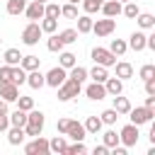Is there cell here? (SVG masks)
<instances>
[{
	"label": "cell",
	"instance_id": "obj_34",
	"mask_svg": "<svg viewBox=\"0 0 155 155\" xmlns=\"http://www.w3.org/2000/svg\"><path fill=\"white\" fill-rule=\"evenodd\" d=\"M140 12V7L133 2V0H128V2H124V7H121V15H126L128 19H136V15Z\"/></svg>",
	"mask_w": 155,
	"mask_h": 155
},
{
	"label": "cell",
	"instance_id": "obj_38",
	"mask_svg": "<svg viewBox=\"0 0 155 155\" xmlns=\"http://www.w3.org/2000/svg\"><path fill=\"white\" fill-rule=\"evenodd\" d=\"M46 48H48V51H53V53H61V51H63V41L58 39V34H51V36H48Z\"/></svg>",
	"mask_w": 155,
	"mask_h": 155
},
{
	"label": "cell",
	"instance_id": "obj_50",
	"mask_svg": "<svg viewBox=\"0 0 155 155\" xmlns=\"http://www.w3.org/2000/svg\"><path fill=\"white\" fill-rule=\"evenodd\" d=\"M7 114H10V107L5 99H0V116H7Z\"/></svg>",
	"mask_w": 155,
	"mask_h": 155
},
{
	"label": "cell",
	"instance_id": "obj_5",
	"mask_svg": "<svg viewBox=\"0 0 155 155\" xmlns=\"http://www.w3.org/2000/svg\"><path fill=\"white\" fill-rule=\"evenodd\" d=\"M41 27H39V22H29L24 29H22V44L24 46H36L39 44V39H41Z\"/></svg>",
	"mask_w": 155,
	"mask_h": 155
},
{
	"label": "cell",
	"instance_id": "obj_16",
	"mask_svg": "<svg viewBox=\"0 0 155 155\" xmlns=\"http://www.w3.org/2000/svg\"><path fill=\"white\" fill-rule=\"evenodd\" d=\"M24 138H27L24 128H19V126H10V128H7V143H10V145H19V143H24Z\"/></svg>",
	"mask_w": 155,
	"mask_h": 155
},
{
	"label": "cell",
	"instance_id": "obj_23",
	"mask_svg": "<svg viewBox=\"0 0 155 155\" xmlns=\"http://www.w3.org/2000/svg\"><path fill=\"white\" fill-rule=\"evenodd\" d=\"M82 126H85V131H87V133H99L104 124H102V119H99V116H87Z\"/></svg>",
	"mask_w": 155,
	"mask_h": 155
},
{
	"label": "cell",
	"instance_id": "obj_47",
	"mask_svg": "<svg viewBox=\"0 0 155 155\" xmlns=\"http://www.w3.org/2000/svg\"><path fill=\"white\" fill-rule=\"evenodd\" d=\"M143 82H145V94H155V78H148Z\"/></svg>",
	"mask_w": 155,
	"mask_h": 155
},
{
	"label": "cell",
	"instance_id": "obj_24",
	"mask_svg": "<svg viewBox=\"0 0 155 155\" xmlns=\"http://www.w3.org/2000/svg\"><path fill=\"white\" fill-rule=\"evenodd\" d=\"M75 19H78V34L92 31V17H90V15H78Z\"/></svg>",
	"mask_w": 155,
	"mask_h": 155
},
{
	"label": "cell",
	"instance_id": "obj_10",
	"mask_svg": "<svg viewBox=\"0 0 155 155\" xmlns=\"http://www.w3.org/2000/svg\"><path fill=\"white\" fill-rule=\"evenodd\" d=\"M19 97V87L15 85V82H0V99H5L7 104L10 102H15Z\"/></svg>",
	"mask_w": 155,
	"mask_h": 155
},
{
	"label": "cell",
	"instance_id": "obj_40",
	"mask_svg": "<svg viewBox=\"0 0 155 155\" xmlns=\"http://www.w3.org/2000/svg\"><path fill=\"white\" fill-rule=\"evenodd\" d=\"M58 39L63 41V46H65V44H73V41H78V29H63V31L58 34Z\"/></svg>",
	"mask_w": 155,
	"mask_h": 155
},
{
	"label": "cell",
	"instance_id": "obj_25",
	"mask_svg": "<svg viewBox=\"0 0 155 155\" xmlns=\"http://www.w3.org/2000/svg\"><path fill=\"white\" fill-rule=\"evenodd\" d=\"M19 65H22V68L29 73V70H36V68L41 65V58H39V56H22Z\"/></svg>",
	"mask_w": 155,
	"mask_h": 155
},
{
	"label": "cell",
	"instance_id": "obj_6",
	"mask_svg": "<svg viewBox=\"0 0 155 155\" xmlns=\"http://www.w3.org/2000/svg\"><path fill=\"white\" fill-rule=\"evenodd\" d=\"M92 61L97 65H104V68H111L116 63V56L109 51V48H102V46H94L92 48Z\"/></svg>",
	"mask_w": 155,
	"mask_h": 155
},
{
	"label": "cell",
	"instance_id": "obj_56",
	"mask_svg": "<svg viewBox=\"0 0 155 155\" xmlns=\"http://www.w3.org/2000/svg\"><path fill=\"white\" fill-rule=\"evenodd\" d=\"M0 44H2V36H0Z\"/></svg>",
	"mask_w": 155,
	"mask_h": 155
},
{
	"label": "cell",
	"instance_id": "obj_21",
	"mask_svg": "<svg viewBox=\"0 0 155 155\" xmlns=\"http://www.w3.org/2000/svg\"><path fill=\"white\" fill-rule=\"evenodd\" d=\"M87 78H92V82H104V80L109 78V73H107L104 65H97V63H94V68L87 70Z\"/></svg>",
	"mask_w": 155,
	"mask_h": 155
},
{
	"label": "cell",
	"instance_id": "obj_54",
	"mask_svg": "<svg viewBox=\"0 0 155 155\" xmlns=\"http://www.w3.org/2000/svg\"><path fill=\"white\" fill-rule=\"evenodd\" d=\"M34 2H46V0H34Z\"/></svg>",
	"mask_w": 155,
	"mask_h": 155
},
{
	"label": "cell",
	"instance_id": "obj_17",
	"mask_svg": "<svg viewBox=\"0 0 155 155\" xmlns=\"http://www.w3.org/2000/svg\"><path fill=\"white\" fill-rule=\"evenodd\" d=\"M104 90H107V94H121L124 92V80H119V78H107L104 80Z\"/></svg>",
	"mask_w": 155,
	"mask_h": 155
},
{
	"label": "cell",
	"instance_id": "obj_36",
	"mask_svg": "<svg viewBox=\"0 0 155 155\" xmlns=\"http://www.w3.org/2000/svg\"><path fill=\"white\" fill-rule=\"evenodd\" d=\"M68 78H73V80H78V82H85V80H87V68H82V65L75 63V65L70 68V75H68Z\"/></svg>",
	"mask_w": 155,
	"mask_h": 155
},
{
	"label": "cell",
	"instance_id": "obj_12",
	"mask_svg": "<svg viewBox=\"0 0 155 155\" xmlns=\"http://www.w3.org/2000/svg\"><path fill=\"white\" fill-rule=\"evenodd\" d=\"M121 7H124V2H119V0H104L99 10L104 12V17H119L121 15Z\"/></svg>",
	"mask_w": 155,
	"mask_h": 155
},
{
	"label": "cell",
	"instance_id": "obj_2",
	"mask_svg": "<svg viewBox=\"0 0 155 155\" xmlns=\"http://www.w3.org/2000/svg\"><path fill=\"white\" fill-rule=\"evenodd\" d=\"M56 90H58V102H70L73 97H78V94H80L82 82H78V80H73V78H65V80H63V85H58Z\"/></svg>",
	"mask_w": 155,
	"mask_h": 155
},
{
	"label": "cell",
	"instance_id": "obj_28",
	"mask_svg": "<svg viewBox=\"0 0 155 155\" xmlns=\"http://www.w3.org/2000/svg\"><path fill=\"white\" fill-rule=\"evenodd\" d=\"M75 63H78V61H75V53H70V51H61V56H58V65H61V68L68 70V68H73Z\"/></svg>",
	"mask_w": 155,
	"mask_h": 155
},
{
	"label": "cell",
	"instance_id": "obj_37",
	"mask_svg": "<svg viewBox=\"0 0 155 155\" xmlns=\"http://www.w3.org/2000/svg\"><path fill=\"white\" fill-rule=\"evenodd\" d=\"M102 143H104L107 148H114V145H119V133H116L114 128L104 131V136H102Z\"/></svg>",
	"mask_w": 155,
	"mask_h": 155
},
{
	"label": "cell",
	"instance_id": "obj_43",
	"mask_svg": "<svg viewBox=\"0 0 155 155\" xmlns=\"http://www.w3.org/2000/svg\"><path fill=\"white\" fill-rule=\"evenodd\" d=\"M102 2H104V0H82V10H85V15L97 12V10L102 7Z\"/></svg>",
	"mask_w": 155,
	"mask_h": 155
},
{
	"label": "cell",
	"instance_id": "obj_30",
	"mask_svg": "<svg viewBox=\"0 0 155 155\" xmlns=\"http://www.w3.org/2000/svg\"><path fill=\"white\" fill-rule=\"evenodd\" d=\"M27 7V0H7V15H22Z\"/></svg>",
	"mask_w": 155,
	"mask_h": 155
},
{
	"label": "cell",
	"instance_id": "obj_46",
	"mask_svg": "<svg viewBox=\"0 0 155 155\" xmlns=\"http://www.w3.org/2000/svg\"><path fill=\"white\" fill-rule=\"evenodd\" d=\"M0 82H12V65H0Z\"/></svg>",
	"mask_w": 155,
	"mask_h": 155
},
{
	"label": "cell",
	"instance_id": "obj_49",
	"mask_svg": "<svg viewBox=\"0 0 155 155\" xmlns=\"http://www.w3.org/2000/svg\"><path fill=\"white\" fill-rule=\"evenodd\" d=\"M92 153H94V155H109V148L102 143V145H94V148H92Z\"/></svg>",
	"mask_w": 155,
	"mask_h": 155
},
{
	"label": "cell",
	"instance_id": "obj_1",
	"mask_svg": "<svg viewBox=\"0 0 155 155\" xmlns=\"http://www.w3.org/2000/svg\"><path fill=\"white\" fill-rule=\"evenodd\" d=\"M44 124H46V119H44V111H39V109H29L27 111V124L22 126L24 128V133L27 136H41V131H44Z\"/></svg>",
	"mask_w": 155,
	"mask_h": 155
},
{
	"label": "cell",
	"instance_id": "obj_51",
	"mask_svg": "<svg viewBox=\"0 0 155 155\" xmlns=\"http://www.w3.org/2000/svg\"><path fill=\"white\" fill-rule=\"evenodd\" d=\"M10 128V119L7 116H0V131H7Z\"/></svg>",
	"mask_w": 155,
	"mask_h": 155
},
{
	"label": "cell",
	"instance_id": "obj_39",
	"mask_svg": "<svg viewBox=\"0 0 155 155\" xmlns=\"http://www.w3.org/2000/svg\"><path fill=\"white\" fill-rule=\"evenodd\" d=\"M17 109H22V111H29V109H34V97H27V94H19L17 99Z\"/></svg>",
	"mask_w": 155,
	"mask_h": 155
},
{
	"label": "cell",
	"instance_id": "obj_44",
	"mask_svg": "<svg viewBox=\"0 0 155 155\" xmlns=\"http://www.w3.org/2000/svg\"><path fill=\"white\" fill-rule=\"evenodd\" d=\"M61 15H63V17H68V19H75V17H78V7H75V2L63 5V7H61Z\"/></svg>",
	"mask_w": 155,
	"mask_h": 155
},
{
	"label": "cell",
	"instance_id": "obj_19",
	"mask_svg": "<svg viewBox=\"0 0 155 155\" xmlns=\"http://www.w3.org/2000/svg\"><path fill=\"white\" fill-rule=\"evenodd\" d=\"M114 68H116V78H119V80H128V78H133V65H131V63L119 61V63H114Z\"/></svg>",
	"mask_w": 155,
	"mask_h": 155
},
{
	"label": "cell",
	"instance_id": "obj_48",
	"mask_svg": "<svg viewBox=\"0 0 155 155\" xmlns=\"http://www.w3.org/2000/svg\"><path fill=\"white\" fill-rule=\"evenodd\" d=\"M68 124H70V119H58L56 131H58V133H65V131H68Z\"/></svg>",
	"mask_w": 155,
	"mask_h": 155
},
{
	"label": "cell",
	"instance_id": "obj_3",
	"mask_svg": "<svg viewBox=\"0 0 155 155\" xmlns=\"http://www.w3.org/2000/svg\"><path fill=\"white\" fill-rule=\"evenodd\" d=\"M153 116H155V107H131L128 109V119H131V124H136V126H143V124H150L153 121Z\"/></svg>",
	"mask_w": 155,
	"mask_h": 155
},
{
	"label": "cell",
	"instance_id": "obj_15",
	"mask_svg": "<svg viewBox=\"0 0 155 155\" xmlns=\"http://www.w3.org/2000/svg\"><path fill=\"white\" fill-rule=\"evenodd\" d=\"M24 15H27V19H31V22L41 19V17H44V2H34V0H31V5L24 7Z\"/></svg>",
	"mask_w": 155,
	"mask_h": 155
},
{
	"label": "cell",
	"instance_id": "obj_55",
	"mask_svg": "<svg viewBox=\"0 0 155 155\" xmlns=\"http://www.w3.org/2000/svg\"><path fill=\"white\" fill-rule=\"evenodd\" d=\"M119 2H128V0H119Z\"/></svg>",
	"mask_w": 155,
	"mask_h": 155
},
{
	"label": "cell",
	"instance_id": "obj_22",
	"mask_svg": "<svg viewBox=\"0 0 155 155\" xmlns=\"http://www.w3.org/2000/svg\"><path fill=\"white\" fill-rule=\"evenodd\" d=\"M136 19H138V27L140 29H153L155 27V15H150V12H138Z\"/></svg>",
	"mask_w": 155,
	"mask_h": 155
},
{
	"label": "cell",
	"instance_id": "obj_52",
	"mask_svg": "<svg viewBox=\"0 0 155 155\" xmlns=\"http://www.w3.org/2000/svg\"><path fill=\"white\" fill-rule=\"evenodd\" d=\"M145 107H155V94H148L145 97Z\"/></svg>",
	"mask_w": 155,
	"mask_h": 155
},
{
	"label": "cell",
	"instance_id": "obj_53",
	"mask_svg": "<svg viewBox=\"0 0 155 155\" xmlns=\"http://www.w3.org/2000/svg\"><path fill=\"white\" fill-rule=\"evenodd\" d=\"M68 2H75V5H78V2H80V0H68Z\"/></svg>",
	"mask_w": 155,
	"mask_h": 155
},
{
	"label": "cell",
	"instance_id": "obj_41",
	"mask_svg": "<svg viewBox=\"0 0 155 155\" xmlns=\"http://www.w3.org/2000/svg\"><path fill=\"white\" fill-rule=\"evenodd\" d=\"M99 119H102V124H107V126H114V124H116V119H119V114H116L114 109H104V111L99 114Z\"/></svg>",
	"mask_w": 155,
	"mask_h": 155
},
{
	"label": "cell",
	"instance_id": "obj_42",
	"mask_svg": "<svg viewBox=\"0 0 155 155\" xmlns=\"http://www.w3.org/2000/svg\"><path fill=\"white\" fill-rule=\"evenodd\" d=\"M82 153H87L82 140H75L73 145H65V155H82Z\"/></svg>",
	"mask_w": 155,
	"mask_h": 155
},
{
	"label": "cell",
	"instance_id": "obj_11",
	"mask_svg": "<svg viewBox=\"0 0 155 155\" xmlns=\"http://www.w3.org/2000/svg\"><path fill=\"white\" fill-rule=\"evenodd\" d=\"M85 94H87L92 102H99V99H104V97H107L104 82H92V85H87V87H85Z\"/></svg>",
	"mask_w": 155,
	"mask_h": 155
},
{
	"label": "cell",
	"instance_id": "obj_4",
	"mask_svg": "<svg viewBox=\"0 0 155 155\" xmlns=\"http://www.w3.org/2000/svg\"><path fill=\"white\" fill-rule=\"evenodd\" d=\"M138 138H140V131H138V126H136V124H126V126L119 131V143H121V145H126V148L138 145Z\"/></svg>",
	"mask_w": 155,
	"mask_h": 155
},
{
	"label": "cell",
	"instance_id": "obj_33",
	"mask_svg": "<svg viewBox=\"0 0 155 155\" xmlns=\"http://www.w3.org/2000/svg\"><path fill=\"white\" fill-rule=\"evenodd\" d=\"M44 17L58 19V17H61V5H58V2H44Z\"/></svg>",
	"mask_w": 155,
	"mask_h": 155
},
{
	"label": "cell",
	"instance_id": "obj_29",
	"mask_svg": "<svg viewBox=\"0 0 155 155\" xmlns=\"http://www.w3.org/2000/svg\"><path fill=\"white\" fill-rule=\"evenodd\" d=\"M65 138L63 136H56V138H51L48 140V153H65Z\"/></svg>",
	"mask_w": 155,
	"mask_h": 155
},
{
	"label": "cell",
	"instance_id": "obj_14",
	"mask_svg": "<svg viewBox=\"0 0 155 155\" xmlns=\"http://www.w3.org/2000/svg\"><path fill=\"white\" fill-rule=\"evenodd\" d=\"M27 85L31 87V90H41L44 85H46V80H44V73L36 68V70H29L27 73Z\"/></svg>",
	"mask_w": 155,
	"mask_h": 155
},
{
	"label": "cell",
	"instance_id": "obj_18",
	"mask_svg": "<svg viewBox=\"0 0 155 155\" xmlns=\"http://www.w3.org/2000/svg\"><path fill=\"white\" fill-rule=\"evenodd\" d=\"M145 36H148V34H143V31H133V34L128 36V48L143 51V48H145Z\"/></svg>",
	"mask_w": 155,
	"mask_h": 155
},
{
	"label": "cell",
	"instance_id": "obj_32",
	"mask_svg": "<svg viewBox=\"0 0 155 155\" xmlns=\"http://www.w3.org/2000/svg\"><path fill=\"white\" fill-rule=\"evenodd\" d=\"M12 82H15L17 87L27 82V70H24L22 65H12Z\"/></svg>",
	"mask_w": 155,
	"mask_h": 155
},
{
	"label": "cell",
	"instance_id": "obj_31",
	"mask_svg": "<svg viewBox=\"0 0 155 155\" xmlns=\"http://www.w3.org/2000/svg\"><path fill=\"white\" fill-rule=\"evenodd\" d=\"M39 27H41V31H46V34H53V31L58 29V19H53V17H41Z\"/></svg>",
	"mask_w": 155,
	"mask_h": 155
},
{
	"label": "cell",
	"instance_id": "obj_13",
	"mask_svg": "<svg viewBox=\"0 0 155 155\" xmlns=\"http://www.w3.org/2000/svg\"><path fill=\"white\" fill-rule=\"evenodd\" d=\"M65 136H70L73 140H85L87 131H85V126H82L80 121H73V119H70V124H68V131H65Z\"/></svg>",
	"mask_w": 155,
	"mask_h": 155
},
{
	"label": "cell",
	"instance_id": "obj_26",
	"mask_svg": "<svg viewBox=\"0 0 155 155\" xmlns=\"http://www.w3.org/2000/svg\"><path fill=\"white\" fill-rule=\"evenodd\" d=\"M7 119H10V126H24L27 124V111H22V109H15L12 114H7Z\"/></svg>",
	"mask_w": 155,
	"mask_h": 155
},
{
	"label": "cell",
	"instance_id": "obj_45",
	"mask_svg": "<svg viewBox=\"0 0 155 155\" xmlns=\"http://www.w3.org/2000/svg\"><path fill=\"white\" fill-rule=\"evenodd\" d=\"M138 75H140V80H148V78H155V65H153V63H145V65L140 68V73H138Z\"/></svg>",
	"mask_w": 155,
	"mask_h": 155
},
{
	"label": "cell",
	"instance_id": "obj_8",
	"mask_svg": "<svg viewBox=\"0 0 155 155\" xmlns=\"http://www.w3.org/2000/svg\"><path fill=\"white\" fill-rule=\"evenodd\" d=\"M24 153L27 155H48V140L41 136H34V140L24 145Z\"/></svg>",
	"mask_w": 155,
	"mask_h": 155
},
{
	"label": "cell",
	"instance_id": "obj_27",
	"mask_svg": "<svg viewBox=\"0 0 155 155\" xmlns=\"http://www.w3.org/2000/svg\"><path fill=\"white\" fill-rule=\"evenodd\" d=\"M109 51H111L114 56H124V53L128 51V44H126L124 39H111V44H109Z\"/></svg>",
	"mask_w": 155,
	"mask_h": 155
},
{
	"label": "cell",
	"instance_id": "obj_7",
	"mask_svg": "<svg viewBox=\"0 0 155 155\" xmlns=\"http://www.w3.org/2000/svg\"><path fill=\"white\" fill-rule=\"evenodd\" d=\"M114 29H116V19H114V17H104V19L92 22V31H94L97 36H109Z\"/></svg>",
	"mask_w": 155,
	"mask_h": 155
},
{
	"label": "cell",
	"instance_id": "obj_9",
	"mask_svg": "<svg viewBox=\"0 0 155 155\" xmlns=\"http://www.w3.org/2000/svg\"><path fill=\"white\" fill-rule=\"evenodd\" d=\"M68 78V73H65V68H61V65H56V68H51L46 75H44V80H46V85L48 87H58V85H63V80Z\"/></svg>",
	"mask_w": 155,
	"mask_h": 155
},
{
	"label": "cell",
	"instance_id": "obj_35",
	"mask_svg": "<svg viewBox=\"0 0 155 155\" xmlns=\"http://www.w3.org/2000/svg\"><path fill=\"white\" fill-rule=\"evenodd\" d=\"M19 61H22L19 48H7V51H5V63H7V65H19Z\"/></svg>",
	"mask_w": 155,
	"mask_h": 155
},
{
	"label": "cell",
	"instance_id": "obj_20",
	"mask_svg": "<svg viewBox=\"0 0 155 155\" xmlns=\"http://www.w3.org/2000/svg\"><path fill=\"white\" fill-rule=\"evenodd\" d=\"M119 116L121 114H128V109H131V102H128V97H121V94H114V107H111Z\"/></svg>",
	"mask_w": 155,
	"mask_h": 155
}]
</instances>
